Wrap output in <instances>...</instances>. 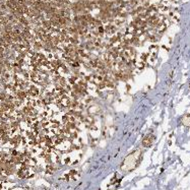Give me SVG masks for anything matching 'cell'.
<instances>
[{
  "label": "cell",
  "instance_id": "6da1fadb",
  "mask_svg": "<svg viewBox=\"0 0 190 190\" xmlns=\"http://www.w3.org/2000/svg\"><path fill=\"white\" fill-rule=\"evenodd\" d=\"M153 137L152 135H148V136L144 137V140H142V144L144 145V147H150V145L153 144Z\"/></svg>",
  "mask_w": 190,
  "mask_h": 190
},
{
  "label": "cell",
  "instance_id": "7a4b0ae2",
  "mask_svg": "<svg viewBox=\"0 0 190 190\" xmlns=\"http://www.w3.org/2000/svg\"><path fill=\"white\" fill-rule=\"evenodd\" d=\"M182 124L187 127H190V115H185L182 117Z\"/></svg>",
  "mask_w": 190,
  "mask_h": 190
}]
</instances>
